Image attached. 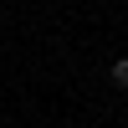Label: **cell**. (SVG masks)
<instances>
[{
	"instance_id": "cell-1",
	"label": "cell",
	"mask_w": 128,
	"mask_h": 128,
	"mask_svg": "<svg viewBox=\"0 0 128 128\" xmlns=\"http://www.w3.org/2000/svg\"><path fill=\"white\" fill-rule=\"evenodd\" d=\"M113 87H123V92H128V56L113 62Z\"/></svg>"
},
{
	"instance_id": "cell-2",
	"label": "cell",
	"mask_w": 128,
	"mask_h": 128,
	"mask_svg": "<svg viewBox=\"0 0 128 128\" xmlns=\"http://www.w3.org/2000/svg\"><path fill=\"white\" fill-rule=\"evenodd\" d=\"M67 128H82V123H67Z\"/></svg>"
}]
</instances>
